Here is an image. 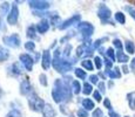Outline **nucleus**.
I'll return each mask as SVG.
<instances>
[{"mask_svg": "<svg viewBox=\"0 0 135 117\" xmlns=\"http://www.w3.org/2000/svg\"><path fill=\"white\" fill-rule=\"evenodd\" d=\"M20 61H21V63L24 64V67L27 70H32L34 61H33V59L31 58L30 55H27V54H21V55H20Z\"/></svg>", "mask_w": 135, "mask_h": 117, "instance_id": "obj_8", "label": "nucleus"}, {"mask_svg": "<svg viewBox=\"0 0 135 117\" xmlns=\"http://www.w3.org/2000/svg\"><path fill=\"white\" fill-rule=\"evenodd\" d=\"M37 30L39 33H41V34H44V33H46L48 30V28H49V23L47 20H41L40 22L37 25Z\"/></svg>", "mask_w": 135, "mask_h": 117, "instance_id": "obj_12", "label": "nucleus"}, {"mask_svg": "<svg viewBox=\"0 0 135 117\" xmlns=\"http://www.w3.org/2000/svg\"><path fill=\"white\" fill-rule=\"evenodd\" d=\"M76 115H78V117H88V113H87V110H85V109H79Z\"/></svg>", "mask_w": 135, "mask_h": 117, "instance_id": "obj_33", "label": "nucleus"}, {"mask_svg": "<svg viewBox=\"0 0 135 117\" xmlns=\"http://www.w3.org/2000/svg\"><path fill=\"white\" fill-rule=\"evenodd\" d=\"M40 83L42 85H47V79H46V76L44 74L40 75Z\"/></svg>", "mask_w": 135, "mask_h": 117, "instance_id": "obj_41", "label": "nucleus"}, {"mask_svg": "<svg viewBox=\"0 0 135 117\" xmlns=\"http://www.w3.org/2000/svg\"><path fill=\"white\" fill-rule=\"evenodd\" d=\"M18 17H19V9H18L17 5H13L12 9L9 12L8 17H7V21H8L9 25H15L18 21Z\"/></svg>", "mask_w": 135, "mask_h": 117, "instance_id": "obj_7", "label": "nucleus"}, {"mask_svg": "<svg viewBox=\"0 0 135 117\" xmlns=\"http://www.w3.org/2000/svg\"><path fill=\"white\" fill-rule=\"evenodd\" d=\"M51 22H52V25H58L59 22H60V17H58V15H52V18H51Z\"/></svg>", "mask_w": 135, "mask_h": 117, "instance_id": "obj_35", "label": "nucleus"}, {"mask_svg": "<svg viewBox=\"0 0 135 117\" xmlns=\"http://www.w3.org/2000/svg\"><path fill=\"white\" fill-rule=\"evenodd\" d=\"M92 90H93L92 84H90V83H85L84 84V90H82L85 95H89V94L92 93Z\"/></svg>", "mask_w": 135, "mask_h": 117, "instance_id": "obj_29", "label": "nucleus"}, {"mask_svg": "<svg viewBox=\"0 0 135 117\" xmlns=\"http://www.w3.org/2000/svg\"><path fill=\"white\" fill-rule=\"evenodd\" d=\"M82 106L85 108V110H92V109H94V102L89 98H85L82 101Z\"/></svg>", "mask_w": 135, "mask_h": 117, "instance_id": "obj_18", "label": "nucleus"}, {"mask_svg": "<svg viewBox=\"0 0 135 117\" xmlns=\"http://www.w3.org/2000/svg\"><path fill=\"white\" fill-rule=\"evenodd\" d=\"M52 96H53V100L56 103L61 102L64 100H68L69 90L67 88V85L64 84V82L61 80H56L55 81V85H54L53 91H52Z\"/></svg>", "mask_w": 135, "mask_h": 117, "instance_id": "obj_1", "label": "nucleus"}, {"mask_svg": "<svg viewBox=\"0 0 135 117\" xmlns=\"http://www.w3.org/2000/svg\"><path fill=\"white\" fill-rule=\"evenodd\" d=\"M98 85H99V89H100L101 93H105L106 91V89H105L106 87H105V83H103V82H99Z\"/></svg>", "mask_w": 135, "mask_h": 117, "instance_id": "obj_43", "label": "nucleus"}, {"mask_svg": "<svg viewBox=\"0 0 135 117\" xmlns=\"http://www.w3.org/2000/svg\"><path fill=\"white\" fill-rule=\"evenodd\" d=\"M126 50L128 52L129 54L135 53V46L133 41H126Z\"/></svg>", "mask_w": 135, "mask_h": 117, "instance_id": "obj_20", "label": "nucleus"}, {"mask_svg": "<svg viewBox=\"0 0 135 117\" xmlns=\"http://www.w3.org/2000/svg\"><path fill=\"white\" fill-rule=\"evenodd\" d=\"M8 7H9L8 2H4V4L0 6V14H1V15H6L7 12H8Z\"/></svg>", "mask_w": 135, "mask_h": 117, "instance_id": "obj_28", "label": "nucleus"}, {"mask_svg": "<svg viewBox=\"0 0 135 117\" xmlns=\"http://www.w3.org/2000/svg\"><path fill=\"white\" fill-rule=\"evenodd\" d=\"M115 20L118 22H120V23H123L126 22V17H124V14L123 13H121V12H118V13H115Z\"/></svg>", "mask_w": 135, "mask_h": 117, "instance_id": "obj_22", "label": "nucleus"}, {"mask_svg": "<svg viewBox=\"0 0 135 117\" xmlns=\"http://www.w3.org/2000/svg\"><path fill=\"white\" fill-rule=\"evenodd\" d=\"M75 75H76L79 79H81V80H85V79L87 77L86 72H85V70H82V69H80V68H76V69H75Z\"/></svg>", "mask_w": 135, "mask_h": 117, "instance_id": "obj_25", "label": "nucleus"}, {"mask_svg": "<svg viewBox=\"0 0 135 117\" xmlns=\"http://www.w3.org/2000/svg\"><path fill=\"white\" fill-rule=\"evenodd\" d=\"M49 66H51V54H49V50H45L42 54V68L47 70Z\"/></svg>", "mask_w": 135, "mask_h": 117, "instance_id": "obj_11", "label": "nucleus"}, {"mask_svg": "<svg viewBox=\"0 0 135 117\" xmlns=\"http://www.w3.org/2000/svg\"><path fill=\"white\" fill-rule=\"evenodd\" d=\"M30 5L35 9H47L49 7V2H47V1H39V0L30 1Z\"/></svg>", "mask_w": 135, "mask_h": 117, "instance_id": "obj_10", "label": "nucleus"}, {"mask_svg": "<svg viewBox=\"0 0 135 117\" xmlns=\"http://www.w3.org/2000/svg\"><path fill=\"white\" fill-rule=\"evenodd\" d=\"M109 117H120V115L118 113H115V111L109 110Z\"/></svg>", "mask_w": 135, "mask_h": 117, "instance_id": "obj_46", "label": "nucleus"}, {"mask_svg": "<svg viewBox=\"0 0 135 117\" xmlns=\"http://www.w3.org/2000/svg\"><path fill=\"white\" fill-rule=\"evenodd\" d=\"M93 50H94L93 45L89 42V41H86V42H84L81 46H79L76 48V56H79V58H84V56L92 55Z\"/></svg>", "mask_w": 135, "mask_h": 117, "instance_id": "obj_2", "label": "nucleus"}, {"mask_svg": "<svg viewBox=\"0 0 135 117\" xmlns=\"http://www.w3.org/2000/svg\"><path fill=\"white\" fill-rule=\"evenodd\" d=\"M106 73H107V75L110 79H119V77H121V73L119 68H114L113 70H109V72H106Z\"/></svg>", "mask_w": 135, "mask_h": 117, "instance_id": "obj_19", "label": "nucleus"}, {"mask_svg": "<svg viewBox=\"0 0 135 117\" xmlns=\"http://www.w3.org/2000/svg\"><path fill=\"white\" fill-rule=\"evenodd\" d=\"M4 41L7 46L13 47V48H17V47L20 46V38H19V35H17V34H13L11 36L4 38Z\"/></svg>", "mask_w": 135, "mask_h": 117, "instance_id": "obj_6", "label": "nucleus"}, {"mask_svg": "<svg viewBox=\"0 0 135 117\" xmlns=\"http://www.w3.org/2000/svg\"><path fill=\"white\" fill-rule=\"evenodd\" d=\"M116 59H118V61L121 62V63H126V62L129 61V58L126 54H123L122 50H118V53H116Z\"/></svg>", "mask_w": 135, "mask_h": 117, "instance_id": "obj_17", "label": "nucleus"}, {"mask_svg": "<svg viewBox=\"0 0 135 117\" xmlns=\"http://www.w3.org/2000/svg\"><path fill=\"white\" fill-rule=\"evenodd\" d=\"M69 50H71V46L68 45V46L66 47V49L64 50V52H65V53H64V56H68V55H69Z\"/></svg>", "mask_w": 135, "mask_h": 117, "instance_id": "obj_45", "label": "nucleus"}, {"mask_svg": "<svg viewBox=\"0 0 135 117\" xmlns=\"http://www.w3.org/2000/svg\"><path fill=\"white\" fill-rule=\"evenodd\" d=\"M124 117H129V116H124Z\"/></svg>", "mask_w": 135, "mask_h": 117, "instance_id": "obj_48", "label": "nucleus"}, {"mask_svg": "<svg viewBox=\"0 0 135 117\" xmlns=\"http://www.w3.org/2000/svg\"><path fill=\"white\" fill-rule=\"evenodd\" d=\"M127 100H128L129 108L135 110V91H132L127 95Z\"/></svg>", "mask_w": 135, "mask_h": 117, "instance_id": "obj_16", "label": "nucleus"}, {"mask_svg": "<svg viewBox=\"0 0 135 117\" xmlns=\"http://www.w3.org/2000/svg\"><path fill=\"white\" fill-rule=\"evenodd\" d=\"M94 62H95V66H97L98 69H101V67H102V60H101L99 56L97 58H94Z\"/></svg>", "mask_w": 135, "mask_h": 117, "instance_id": "obj_36", "label": "nucleus"}, {"mask_svg": "<svg viewBox=\"0 0 135 117\" xmlns=\"http://www.w3.org/2000/svg\"><path fill=\"white\" fill-rule=\"evenodd\" d=\"M7 58H8V52H7V49H5L4 47H0V62L5 61Z\"/></svg>", "mask_w": 135, "mask_h": 117, "instance_id": "obj_21", "label": "nucleus"}, {"mask_svg": "<svg viewBox=\"0 0 135 117\" xmlns=\"http://www.w3.org/2000/svg\"><path fill=\"white\" fill-rule=\"evenodd\" d=\"M131 70L133 73H135V58L132 59V61H131Z\"/></svg>", "mask_w": 135, "mask_h": 117, "instance_id": "obj_44", "label": "nucleus"}, {"mask_svg": "<svg viewBox=\"0 0 135 117\" xmlns=\"http://www.w3.org/2000/svg\"><path fill=\"white\" fill-rule=\"evenodd\" d=\"M89 81L92 84H98L99 83V77L97 76V75H90L89 76Z\"/></svg>", "mask_w": 135, "mask_h": 117, "instance_id": "obj_38", "label": "nucleus"}, {"mask_svg": "<svg viewBox=\"0 0 135 117\" xmlns=\"http://www.w3.org/2000/svg\"><path fill=\"white\" fill-rule=\"evenodd\" d=\"M25 48L27 49V50H34L35 48V43L32 42V41H28V42L25 43Z\"/></svg>", "mask_w": 135, "mask_h": 117, "instance_id": "obj_32", "label": "nucleus"}, {"mask_svg": "<svg viewBox=\"0 0 135 117\" xmlns=\"http://www.w3.org/2000/svg\"><path fill=\"white\" fill-rule=\"evenodd\" d=\"M106 55H107V58L109 59L112 62L115 61L116 56H115V53H114V49H113V48H108L107 52H106Z\"/></svg>", "mask_w": 135, "mask_h": 117, "instance_id": "obj_23", "label": "nucleus"}, {"mask_svg": "<svg viewBox=\"0 0 135 117\" xmlns=\"http://www.w3.org/2000/svg\"><path fill=\"white\" fill-rule=\"evenodd\" d=\"M126 11H128L129 14H131V17L135 20V9L132 8V7H129V6H127V7H126Z\"/></svg>", "mask_w": 135, "mask_h": 117, "instance_id": "obj_40", "label": "nucleus"}, {"mask_svg": "<svg viewBox=\"0 0 135 117\" xmlns=\"http://www.w3.org/2000/svg\"><path fill=\"white\" fill-rule=\"evenodd\" d=\"M78 28H79V30L81 32L84 38H89V36L93 34V32H94V27H93V25L89 22H81Z\"/></svg>", "mask_w": 135, "mask_h": 117, "instance_id": "obj_5", "label": "nucleus"}, {"mask_svg": "<svg viewBox=\"0 0 135 117\" xmlns=\"http://www.w3.org/2000/svg\"><path fill=\"white\" fill-rule=\"evenodd\" d=\"M80 90H81V85H80V83L78 81H74L72 83V91L74 94H79Z\"/></svg>", "mask_w": 135, "mask_h": 117, "instance_id": "obj_26", "label": "nucleus"}, {"mask_svg": "<svg viewBox=\"0 0 135 117\" xmlns=\"http://www.w3.org/2000/svg\"><path fill=\"white\" fill-rule=\"evenodd\" d=\"M98 15H99V18H100L101 21H102L103 23H107V22H109V20H110L112 12L105 4H101V6L99 7Z\"/></svg>", "mask_w": 135, "mask_h": 117, "instance_id": "obj_4", "label": "nucleus"}, {"mask_svg": "<svg viewBox=\"0 0 135 117\" xmlns=\"http://www.w3.org/2000/svg\"><path fill=\"white\" fill-rule=\"evenodd\" d=\"M12 69H13V74H15V75H19L21 73V68H20V66L18 63H13Z\"/></svg>", "mask_w": 135, "mask_h": 117, "instance_id": "obj_30", "label": "nucleus"}, {"mask_svg": "<svg viewBox=\"0 0 135 117\" xmlns=\"http://www.w3.org/2000/svg\"><path fill=\"white\" fill-rule=\"evenodd\" d=\"M93 97L95 98V101H97V102H100V101H101V94H100V91H99V90H95V91L93 93Z\"/></svg>", "mask_w": 135, "mask_h": 117, "instance_id": "obj_39", "label": "nucleus"}, {"mask_svg": "<svg viewBox=\"0 0 135 117\" xmlns=\"http://www.w3.org/2000/svg\"><path fill=\"white\" fill-rule=\"evenodd\" d=\"M27 36L31 39H35L37 38V34H35V27L34 26H31L27 29Z\"/></svg>", "mask_w": 135, "mask_h": 117, "instance_id": "obj_27", "label": "nucleus"}, {"mask_svg": "<svg viewBox=\"0 0 135 117\" xmlns=\"http://www.w3.org/2000/svg\"><path fill=\"white\" fill-rule=\"evenodd\" d=\"M81 66L84 67V68H86L87 70H93V68H94V66H93V63H92L90 60H85V61H82Z\"/></svg>", "mask_w": 135, "mask_h": 117, "instance_id": "obj_24", "label": "nucleus"}, {"mask_svg": "<svg viewBox=\"0 0 135 117\" xmlns=\"http://www.w3.org/2000/svg\"><path fill=\"white\" fill-rule=\"evenodd\" d=\"M113 45L118 48V50H122V48H123L122 42H121L119 39H114V40H113Z\"/></svg>", "mask_w": 135, "mask_h": 117, "instance_id": "obj_31", "label": "nucleus"}, {"mask_svg": "<svg viewBox=\"0 0 135 117\" xmlns=\"http://www.w3.org/2000/svg\"><path fill=\"white\" fill-rule=\"evenodd\" d=\"M71 69H72V63L71 62H68V61H65V60H62L61 63L59 64V67L56 68V70L60 72V73H66V72H68V70H71Z\"/></svg>", "mask_w": 135, "mask_h": 117, "instance_id": "obj_13", "label": "nucleus"}, {"mask_svg": "<svg viewBox=\"0 0 135 117\" xmlns=\"http://www.w3.org/2000/svg\"><path fill=\"white\" fill-rule=\"evenodd\" d=\"M20 91H21L22 95H27L28 93L31 91V84H30V82H28V80H26V81H22L21 82V85H20Z\"/></svg>", "mask_w": 135, "mask_h": 117, "instance_id": "obj_15", "label": "nucleus"}, {"mask_svg": "<svg viewBox=\"0 0 135 117\" xmlns=\"http://www.w3.org/2000/svg\"><path fill=\"white\" fill-rule=\"evenodd\" d=\"M122 70H123V73H124V74H128V72H129L128 68H127L126 66H123V67H122Z\"/></svg>", "mask_w": 135, "mask_h": 117, "instance_id": "obj_47", "label": "nucleus"}, {"mask_svg": "<svg viewBox=\"0 0 135 117\" xmlns=\"http://www.w3.org/2000/svg\"><path fill=\"white\" fill-rule=\"evenodd\" d=\"M42 113H44V117H54L55 116V111H54V109L49 104H45V106H44V109H42Z\"/></svg>", "mask_w": 135, "mask_h": 117, "instance_id": "obj_14", "label": "nucleus"}, {"mask_svg": "<svg viewBox=\"0 0 135 117\" xmlns=\"http://www.w3.org/2000/svg\"><path fill=\"white\" fill-rule=\"evenodd\" d=\"M6 117H21V114H20L18 110H12L11 113L7 114Z\"/></svg>", "mask_w": 135, "mask_h": 117, "instance_id": "obj_34", "label": "nucleus"}, {"mask_svg": "<svg viewBox=\"0 0 135 117\" xmlns=\"http://www.w3.org/2000/svg\"><path fill=\"white\" fill-rule=\"evenodd\" d=\"M93 117H103V113L101 111L100 108H97L93 113Z\"/></svg>", "mask_w": 135, "mask_h": 117, "instance_id": "obj_37", "label": "nucleus"}, {"mask_svg": "<svg viewBox=\"0 0 135 117\" xmlns=\"http://www.w3.org/2000/svg\"><path fill=\"white\" fill-rule=\"evenodd\" d=\"M79 21H80V15L76 14V15H74V17L69 18V19L66 20V21H64V22H62V25H60V27H59V28H60V29H66V28H68L69 26L74 25V23H76Z\"/></svg>", "mask_w": 135, "mask_h": 117, "instance_id": "obj_9", "label": "nucleus"}, {"mask_svg": "<svg viewBox=\"0 0 135 117\" xmlns=\"http://www.w3.org/2000/svg\"><path fill=\"white\" fill-rule=\"evenodd\" d=\"M103 105H105L107 109H109V110H112V104H110V101L108 100V98H105V101H103Z\"/></svg>", "mask_w": 135, "mask_h": 117, "instance_id": "obj_42", "label": "nucleus"}, {"mask_svg": "<svg viewBox=\"0 0 135 117\" xmlns=\"http://www.w3.org/2000/svg\"><path fill=\"white\" fill-rule=\"evenodd\" d=\"M28 104H30L31 109L34 111H42L44 106H45V103L41 98H39L35 94H32V95L28 97Z\"/></svg>", "mask_w": 135, "mask_h": 117, "instance_id": "obj_3", "label": "nucleus"}]
</instances>
